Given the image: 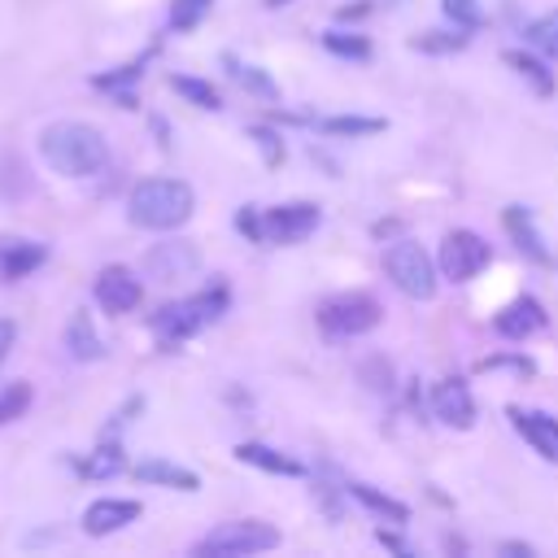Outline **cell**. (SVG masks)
I'll list each match as a JSON object with an SVG mask.
<instances>
[{
	"instance_id": "6da1fadb",
	"label": "cell",
	"mask_w": 558,
	"mask_h": 558,
	"mask_svg": "<svg viewBox=\"0 0 558 558\" xmlns=\"http://www.w3.org/2000/svg\"><path fill=\"white\" fill-rule=\"evenodd\" d=\"M39 153L65 179L100 174L105 161H109V144H105V135L92 122H52V126H44Z\"/></svg>"
},
{
	"instance_id": "7a4b0ae2",
	"label": "cell",
	"mask_w": 558,
	"mask_h": 558,
	"mask_svg": "<svg viewBox=\"0 0 558 558\" xmlns=\"http://www.w3.org/2000/svg\"><path fill=\"white\" fill-rule=\"evenodd\" d=\"M196 209V196L183 179H140L126 196V218L140 231H179Z\"/></svg>"
},
{
	"instance_id": "3957f363",
	"label": "cell",
	"mask_w": 558,
	"mask_h": 558,
	"mask_svg": "<svg viewBox=\"0 0 558 558\" xmlns=\"http://www.w3.org/2000/svg\"><path fill=\"white\" fill-rule=\"evenodd\" d=\"M227 305H231V292H227V283L218 279V283H209V288H201V292H192V296H183V301L161 305V310L148 318V327H153L157 344L174 349V344L192 340L201 327L218 323V318L227 314Z\"/></svg>"
},
{
	"instance_id": "277c9868",
	"label": "cell",
	"mask_w": 558,
	"mask_h": 558,
	"mask_svg": "<svg viewBox=\"0 0 558 558\" xmlns=\"http://www.w3.org/2000/svg\"><path fill=\"white\" fill-rule=\"evenodd\" d=\"M384 275L392 279L397 292H405L414 301H432L436 283H440V266L418 240H392L384 248Z\"/></svg>"
},
{
	"instance_id": "5b68a950",
	"label": "cell",
	"mask_w": 558,
	"mask_h": 558,
	"mask_svg": "<svg viewBox=\"0 0 558 558\" xmlns=\"http://www.w3.org/2000/svg\"><path fill=\"white\" fill-rule=\"evenodd\" d=\"M384 318V305L362 292V288H349V292H336L318 305V327L327 340H353V336H366L375 331Z\"/></svg>"
},
{
	"instance_id": "8992f818",
	"label": "cell",
	"mask_w": 558,
	"mask_h": 558,
	"mask_svg": "<svg viewBox=\"0 0 558 558\" xmlns=\"http://www.w3.org/2000/svg\"><path fill=\"white\" fill-rule=\"evenodd\" d=\"M266 549H279V527L275 523L231 519V523H218L209 536H201L192 554H201V558H248V554H266Z\"/></svg>"
},
{
	"instance_id": "52a82bcc",
	"label": "cell",
	"mask_w": 558,
	"mask_h": 558,
	"mask_svg": "<svg viewBox=\"0 0 558 558\" xmlns=\"http://www.w3.org/2000/svg\"><path fill=\"white\" fill-rule=\"evenodd\" d=\"M488 262H493V248H488V240H484L480 231H471V227H453V231H445L440 253H436V266H440L445 279L466 283V279H475Z\"/></svg>"
},
{
	"instance_id": "ba28073f",
	"label": "cell",
	"mask_w": 558,
	"mask_h": 558,
	"mask_svg": "<svg viewBox=\"0 0 558 558\" xmlns=\"http://www.w3.org/2000/svg\"><path fill=\"white\" fill-rule=\"evenodd\" d=\"M318 227H323V205H314V201H283L275 209H262L266 244H301Z\"/></svg>"
},
{
	"instance_id": "9c48e42d",
	"label": "cell",
	"mask_w": 558,
	"mask_h": 558,
	"mask_svg": "<svg viewBox=\"0 0 558 558\" xmlns=\"http://www.w3.org/2000/svg\"><path fill=\"white\" fill-rule=\"evenodd\" d=\"M432 414H436L445 427H458V432L475 427V397H471L466 379H458V375L436 379V384H432Z\"/></svg>"
},
{
	"instance_id": "30bf717a",
	"label": "cell",
	"mask_w": 558,
	"mask_h": 558,
	"mask_svg": "<svg viewBox=\"0 0 558 558\" xmlns=\"http://www.w3.org/2000/svg\"><path fill=\"white\" fill-rule=\"evenodd\" d=\"M92 292H96V305L105 314H131L140 305V296H144V283L126 266H105L96 275V283H92Z\"/></svg>"
},
{
	"instance_id": "8fae6325",
	"label": "cell",
	"mask_w": 558,
	"mask_h": 558,
	"mask_svg": "<svg viewBox=\"0 0 558 558\" xmlns=\"http://www.w3.org/2000/svg\"><path fill=\"white\" fill-rule=\"evenodd\" d=\"M545 323H549V314H545V305L536 296H514L510 305H501L493 314V331L501 340H514V344H523L527 336H536Z\"/></svg>"
},
{
	"instance_id": "7c38bea8",
	"label": "cell",
	"mask_w": 558,
	"mask_h": 558,
	"mask_svg": "<svg viewBox=\"0 0 558 558\" xmlns=\"http://www.w3.org/2000/svg\"><path fill=\"white\" fill-rule=\"evenodd\" d=\"M144 514V506L135 497H100L83 510V532L87 536H109V532H122L126 523H135Z\"/></svg>"
},
{
	"instance_id": "4fadbf2b",
	"label": "cell",
	"mask_w": 558,
	"mask_h": 558,
	"mask_svg": "<svg viewBox=\"0 0 558 558\" xmlns=\"http://www.w3.org/2000/svg\"><path fill=\"white\" fill-rule=\"evenodd\" d=\"M506 414H510L514 432H519L545 462H558V418H554V414H545V410H523V405H510Z\"/></svg>"
},
{
	"instance_id": "5bb4252c",
	"label": "cell",
	"mask_w": 558,
	"mask_h": 558,
	"mask_svg": "<svg viewBox=\"0 0 558 558\" xmlns=\"http://www.w3.org/2000/svg\"><path fill=\"white\" fill-rule=\"evenodd\" d=\"M501 227H506V235L514 240V248H519L527 262L549 266V248H545V235L536 231L532 209H523V205H506V209H501Z\"/></svg>"
},
{
	"instance_id": "9a60e30c",
	"label": "cell",
	"mask_w": 558,
	"mask_h": 558,
	"mask_svg": "<svg viewBox=\"0 0 558 558\" xmlns=\"http://www.w3.org/2000/svg\"><path fill=\"white\" fill-rule=\"evenodd\" d=\"M201 257L187 240H166V244H153L148 257H144V270L157 275V279H183L187 270H196Z\"/></svg>"
},
{
	"instance_id": "2e32d148",
	"label": "cell",
	"mask_w": 558,
	"mask_h": 558,
	"mask_svg": "<svg viewBox=\"0 0 558 558\" xmlns=\"http://www.w3.org/2000/svg\"><path fill=\"white\" fill-rule=\"evenodd\" d=\"M48 262V248L39 240H0V279H26Z\"/></svg>"
},
{
	"instance_id": "e0dca14e",
	"label": "cell",
	"mask_w": 558,
	"mask_h": 558,
	"mask_svg": "<svg viewBox=\"0 0 558 558\" xmlns=\"http://www.w3.org/2000/svg\"><path fill=\"white\" fill-rule=\"evenodd\" d=\"M235 458L248 462V466H257V471H266V475H283V480H301L305 475V466L296 458H288V453H279V449H270L262 440H240L235 445Z\"/></svg>"
},
{
	"instance_id": "ac0fdd59",
	"label": "cell",
	"mask_w": 558,
	"mask_h": 558,
	"mask_svg": "<svg viewBox=\"0 0 558 558\" xmlns=\"http://www.w3.org/2000/svg\"><path fill=\"white\" fill-rule=\"evenodd\" d=\"M135 480H140V484H157V488H174V493H196V488H201L196 471H187V466H179V462H166V458H144V462H135Z\"/></svg>"
},
{
	"instance_id": "d6986e66",
	"label": "cell",
	"mask_w": 558,
	"mask_h": 558,
	"mask_svg": "<svg viewBox=\"0 0 558 558\" xmlns=\"http://www.w3.org/2000/svg\"><path fill=\"white\" fill-rule=\"evenodd\" d=\"M310 126H314L318 135L362 140V135H379L388 122H384V118H362V113H331V118H310Z\"/></svg>"
},
{
	"instance_id": "ffe728a7",
	"label": "cell",
	"mask_w": 558,
	"mask_h": 558,
	"mask_svg": "<svg viewBox=\"0 0 558 558\" xmlns=\"http://www.w3.org/2000/svg\"><path fill=\"white\" fill-rule=\"evenodd\" d=\"M344 493H353L371 514H379V519H388L392 527H401V523H410V506L405 501H397V497H388V493H379V488H371V484H362V480H353V484H344Z\"/></svg>"
},
{
	"instance_id": "44dd1931",
	"label": "cell",
	"mask_w": 558,
	"mask_h": 558,
	"mask_svg": "<svg viewBox=\"0 0 558 558\" xmlns=\"http://www.w3.org/2000/svg\"><path fill=\"white\" fill-rule=\"evenodd\" d=\"M65 349H70V357H78V362H96V357L105 353V344H100V336H96L87 310H78V314L65 323Z\"/></svg>"
},
{
	"instance_id": "7402d4cb",
	"label": "cell",
	"mask_w": 558,
	"mask_h": 558,
	"mask_svg": "<svg viewBox=\"0 0 558 558\" xmlns=\"http://www.w3.org/2000/svg\"><path fill=\"white\" fill-rule=\"evenodd\" d=\"M501 57H506V65H510V70H514V74H519L536 96H554V74L545 70V61H541V57H532V52H523V48H506Z\"/></svg>"
},
{
	"instance_id": "603a6c76",
	"label": "cell",
	"mask_w": 558,
	"mask_h": 558,
	"mask_svg": "<svg viewBox=\"0 0 558 558\" xmlns=\"http://www.w3.org/2000/svg\"><path fill=\"white\" fill-rule=\"evenodd\" d=\"M222 65H227V74H231L244 92H253V96H262V100H279V83H275L262 65H244V61L231 57V52H222Z\"/></svg>"
},
{
	"instance_id": "cb8c5ba5",
	"label": "cell",
	"mask_w": 558,
	"mask_h": 558,
	"mask_svg": "<svg viewBox=\"0 0 558 558\" xmlns=\"http://www.w3.org/2000/svg\"><path fill=\"white\" fill-rule=\"evenodd\" d=\"M122 466H126V453H122V445H118L113 436H105L100 449H92V453L78 462V471H83L87 480H113Z\"/></svg>"
},
{
	"instance_id": "d4e9b609",
	"label": "cell",
	"mask_w": 558,
	"mask_h": 558,
	"mask_svg": "<svg viewBox=\"0 0 558 558\" xmlns=\"http://www.w3.org/2000/svg\"><path fill=\"white\" fill-rule=\"evenodd\" d=\"M471 44V31H462V26H453V31H418V35H410V48L414 52H432V57H453V52H462Z\"/></svg>"
},
{
	"instance_id": "484cf974",
	"label": "cell",
	"mask_w": 558,
	"mask_h": 558,
	"mask_svg": "<svg viewBox=\"0 0 558 558\" xmlns=\"http://www.w3.org/2000/svg\"><path fill=\"white\" fill-rule=\"evenodd\" d=\"M170 92H179L187 105H196V109H209V113H218L222 109V92L209 83V78H192V74H170Z\"/></svg>"
},
{
	"instance_id": "4316f807",
	"label": "cell",
	"mask_w": 558,
	"mask_h": 558,
	"mask_svg": "<svg viewBox=\"0 0 558 558\" xmlns=\"http://www.w3.org/2000/svg\"><path fill=\"white\" fill-rule=\"evenodd\" d=\"M323 48L331 57H344V61H371V39L357 35V31H323Z\"/></svg>"
},
{
	"instance_id": "83f0119b",
	"label": "cell",
	"mask_w": 558,
	"mask_h": 558,
	"mask_svg": "<svg viewBox=\"0 0 558 558\" xmlns=\"http://www.w3.org/2000/svg\"><path fill=\"white\" fill-rule=\"evenodd\" d=\"M523 39L536 48V52H545L549 61H558V9H549V13H541L536 22H527V31H523Z\"/></svg>"
},
{
	"instance_id": "f1b7e54d",
	"label": "cell",
	"mask_w": 558,
	"mask_h": 558,
	"mask_svg": "<svg viewBox=\"0 0 558 558\" xmlns=\"http://www.w3.org/2000/svg\"><path fill=\"white\" fill-rule=\"evenodd\" d=\"M357 379H362L371 392H384V397L397 388V384H392V362H388L384 353H371V357H362V362H357Z\"/></svg>"
},
{
	"instance_id": "f546056e",
	"label": "cell",
	"mask_w": 558,
	"mask_h": 558,
	"mask_svg": "<svg viewBox=\"0 0 558 558\" xmlns=\"http://www.w3.org/2000/svg\"><path fill=\"white\" fill-rule=\"evenodd\" d=\"M214 9V0H170V31H196L205 22V13Z\"/></svg>"
},
{
	"instance_id": "4dcf8cb0",
	"label": "cell",
	"mask_w": 558,
	"mask_h": 558,
	"mask_svg": "<svg viewBox=\"0 0 558 558\" xmlns=\"http://www.w3.org/2000/svg\"><path fill=\"white\" fill-rule=\"evenodd\" d=\"M248 135H253V144L262 148V161L275 170V166H283V157H288V148H283V135L275 131V126H266V122H257V126H248Z\"/></svg>"
},
{
	"instance_id": "1f68e13d",
	"label": "cell",
	"mask_w": 558,
	"mask_h": 558,
	"mask_svg": "<svg viewBox=\"0 0 558 558\" xmlns=\"http://www.w3.org/2000/svg\"><path fill=\"white\" fill-rule=\"evenodd\" d=\"M26 405H31V384H26V379H17V384L0 388V427H4V423H13V418H22V414H26Z\"/></svg>"
},
{
	"instance_id": "d6a6232c",
	"label": "cell",
	"mask_w": 558,
	"mask_h": 558,
	"mask_svg": "<svg viewBox=\"0 0 558 558\" xmlns=\"http://www.w3.org/2000/svg\"><path fill=\"white\" fill-rule=\"evenodd\" d=\"M440 9H445V17H449L453 26H462V31H480V26H484L480 0H440Z\"/></svg>"
},
{
	"instance_id": "836d02e7",
	"label": "cell",
	"mask_w": 558,
	"mask_h": 558,
	"mask_svg": "<svg viewBox=\"0 0 558 558\" xmlns=\"http://www.w3.org/2000/svg\"><path fill=\"white\" fill-rule=\"evenodd\" d=\"M235 231H240L244 240H253V244H266V235H262V209H257V205L235 209Z\"/></svg>"
},
{
	"instance_id": "e575fe53",
	"label": "cell",
	"mask_w": 558,
	"mask_h": 558,
	"mask_svg": "<svg viewBox=\"0 0 558 558\" xmlns=\"http://www.w3.org/2000/svg\"><path fill=\"white\" fill-rule=\"evenodd\" d=\"M497 366H510V371H519V375H532V371H536L527 357H484V362H480V371H497Z\"/></svg>"
},
{
	"instance_id": "d590c367",
	"label": "cell",
	"mask_w": 558,
	"mask_h": 558,
	"mask_svg": "<svg viewBox=\"0 0 558 558\" xmlns=\"http://www.w3.org/2000/svg\"><path fill=\"white\" fill-rule=\"evenodd\" d=\"M375 541H379L384 549H392V554H401V558H410V545H405V541H401V536H397L392 527H375Z\"/></svg>"
},
{
	"instance_id": "8d00e7d4",
	"label": "cell",
	"mask_w": 558,
	"mask_h": 558,
	"mask_svg": "<svg viewBox=\"0 0 558 558\" xmlns=\"http://www.w3.org/2000/svg\"><path fill=\"white\" fill-rule=\"evenodd\" d=\"M13 340H17L13 318H0V366H4V357H9V349H13Z\"/></svg>"
},
{
	"instance_id": "74e56055",
	"label": "cell",
	"mask_w": 558,
	"mask_h": 558,
	"mask_svg": "<svg viewBox=\"0 0 558 558\" xmlns=\"http://www.w3.org/2000/svg\"><path fill=\"white\" fill-rule=\"evenodd\" d=\"M362 13H371V4H340V9H336L340 22H357Z\"/></svg>"
},
{
	"instance_id": "f35d334b",
	"label": "cell",
	"mask_w": 558,
	"mask_h": 558,
	"mask_svg": "<svg viewBox=\"0 0 558 558\" xmlns=\"http://www.w3.org/2000/svg\"><path fill=\"white\" fill-rule=\"evenodd\" d=\"M501 554H523V558H527V554H532V545H519V541H506V545H501Z\"/></svg>"
},
{
	"instance_id": "ab89813d",
	"label": "cell",
	"mask_w": 558,
	"mask_h": 558,
	"mask_svg": "<svg viewBox=\"0 0 558 558\" xmlns=\"http://www.w3.org/2000/svg\"><path fill=\"white\" fill-rule=\"evenodd\" d=\"M266 4H270V9H279V4H288V0H266Z\"/></svg>"
}]
</instances>
